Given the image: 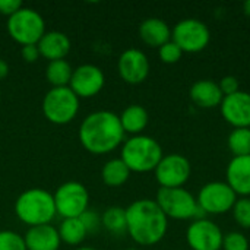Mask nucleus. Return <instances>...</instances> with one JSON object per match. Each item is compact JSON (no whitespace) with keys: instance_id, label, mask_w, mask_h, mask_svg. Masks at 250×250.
I'll use <instances>...</instances> for the list:
<instances>
[{"instance_id":"nucleus-1","label":"nucleus","mask_w":250,"mask_h":250,"mask_svg":"<svg viewBox=\"0 0 250 250\" xmlns=\"http://www.w3.org/2000/svg\"><path fill=\"white\" fill-rule=\"evenodd\" d=\"M120 119L110 110H98L88 114L79 127L81 145L94 155L113 152L125 141Z\"/></svg>"},{"instance_id":"nucleus-2","label":"nucleus","mask_w":250,"mask_h":250,"mask_svg":"<svg viewBox=\"0 0 250 250\" xmlns=\"http://www.w3.org/2000/svg\"><path fill=\"white\" fill-rule=\"evenodd\" d=\"M126 227L135 243L154 246L164 239L168 218L155 201L138 199L126 208Z\"/></svg>"},{"instance_id":"nucleus-3","label":"nucleus","mask_w":250,"mask_h":250,"mask_svg":"<svg viewBox=\"0 0 250 250\" xmlns=\"http://www.w3.org/2000/svg\"><path fill=\"white\" fill-rule=\"evenodd\" d=\"M15 214L28 227L50 224L57 215L54 198L41 188L28 189L16 198Z\"/></svg>"},{"instance_id":"nucleus-4","label":"nucleus","mask_w":250,"mask_h":250,"mask_svg":"<svg viewBox=\"0 0 250 250\" xmlns=\"http://www.w3.org/2000/svg\"><path fill=\"white\" fill-rule=\"evenodd\" d=\"M163 157V148L158 141L146 135H136L125 141L120 155L127 168L135 173H148L155 170Z\"/></svg>"},{"instance_id":"nucleus-5","label":"nucleus","mask_w":250,"mask_h":250,"mask_svg":"<svg viewBox=\"0 0 250 250\" xmlns=\"http://www.w3.org/2000/svg\"><path fill=\"white\" fill-rule=\"evenodd\" d=\"M155 202L167 218L198 220L204 218L202 215H205L199 209L196 198L185 188H160Z\"/></svg>"},{"instance_id":"nucleus-6","label":"nucleus","mask_w":250,"mask_h":250,"mask_svg":"<svg viewBox=\"0 0 250 250\" xmlns=\"http://www.w3.org/2000/svg\"><path fill=\"white\" fill-rule=\"evenodd\" d=\"M6 28L10 38L21 45L38 44L41 37L45 34L44 18L35 9L25 6L7 18Z\"/></svg>"},{"instance_id":"nucleus-7","label":"nucleus","mask_w":250,"mask_h":250,"mask_svg":"<svg viewBox=\"0 0 250 250\" xmlns=\"http://www.w3.org/2000/svg\"><path fill=\"white\" fill-rule=\"evenodd\" d=\"M42 114L54 125L70 123L79 111V98L69 88H51L42 98Z\"/></svg>"},{"instance_id":"nucleus-8","label":"nucleus","mask_w":250,"mask_h":250,"mask_svg":"<svg viewBox=\"0 0 250 250\" xmlns=\"http://www.w3.org/2000/svg\"><path fill=\"white\" fill-rule=\"evenodd\" d=\"M56 214L64 218H79L89 205V193L79 182H66L53 195Z\"/></svg>"},{"instance_id":"nucleus-9","label":"nucleus","mask_w":250,"mask_h":250,"mask_svg":"<svg viewBox=\"0 0 250 250\" xmlns=\"http://www.w3.org/2000/svg\"><path fill=\"white\" fill-rule=\"evenodd\" d=\"M209 40V28L199 19H183L171 29V41H174L183 53H199L207 48Z\"/></svg>"},{"instance_id":"nucleus-10","label":"nucleus","mask_w":250,"mask_h":250,"mask_svg":"<svg viewBox=\"0 0 250 250\" xmlns=\"http://www.w3.org/2000/svg\"><path fill=\"white\" fill-rule=\"evenodd\" d=\"M196 201L204 214L221 215L233 209L237 195L226 182H211L202 186Z\"/></svg>"},{"instance_id":"nucleus-11","label":"nucleus","mask_w":250,"mask_h":250,"mask_svg":"<svg viewBox=\"0 0 250 250\" xmlns=\"http://www.w3.org/2000/svg\"><path fill=\"white\" fill-rule=\"evenodd\" d=\"M154 171L161 188H183L190 177L192 167L186 157L180 154H170L163 157Z\"/></svg>"},{"instance_id":"nucleus-12","label":"nucleus","mask_w":250,"mask_h":250,"mask_svg":"<svg viewBox=\"0 0 250 250\" xmlns=\"http://www.w3.org/2000/svg\"><path fill=\"white\" fill-rule=\"evenodd\" d=\"M224 234L221 229L207 218L193 220L186 231V240L192 250L223 249Z\"/></svg>"},{"instance_id":"nucleus-13","label":"nucleus","mask_w":250,"mask_h":250,"mask_svg":"<svg viewBox=\"0 0 250 250\" xmlns=\"http://www.w3.org/2000/svg\"><path fill=\"white\" fill-rule=\"evenodd\" d=\"M105 85L104 72L95 64H81L73 69L69 88L78 95V98H91L101 92Z\"/></svg>"},{"instance_id":"nucleus-14","label":"nucleus","mask_w":250,"mask_h":250,"mask_svg":"<svg viewBox=\"0 0 250 250\" xmlns=\"http://www.w3.org/2000/svg\"><path fill=\"white\" fill-rule=\"evenodd\" d=\"M117 70L125 82L138 85L142 83L149 75V60L144 51L138 48H129L120 54Z\"/></svg>"},{"instance_id":"nucleus-15","label":"nucleus","mask_w":250,"mask_h":250,"mask_svg":"<svg viewBox=\"0 0 250 250\" xmlns=\"http://www.w3.org/2000/svg\"><path fill=\"white\" fill-rule=\"evenodd\" d=\"M221 116L234 129L250 127V94L246 91H239L233 95L223 98Z\"/></svg>"},{"instance_id":"nucleus-16","label":"nucleus","mask_w":250,"mask_h":250,"mask_svg":"<svg viewBox=\"0 0 250 250\" xmlns=\"http://www.w3.org/2000/svg\"><path fill=\"white\" fill-rule=\"evenodd\" d=\"M236 195L248 198L250 195V155L233 157L227 166V182Z\"/></svg>"},{"instance_id":"nucleus-17","label":"nucleus","mask_w":250,"mask_h":250,"mask_svg":"<svg viewBox=\"0 0 250 250\" xmlns=\"http://www.w3.org/2000/svg\"><path fill=\"white\" fill-rule=\"evenodd\" d=\"M40 56L48 62L63 60L70 53V40L62 31H45L41 40L37 44Z\"/></svg>"},{"instance_id":"nucleus-18","label":"nucleus","mask_w":250,"mask_h":250,"mask_svg":"<svg viewBox=\"0 0 250 250\" xmlns=\"http://www.w3.org/2000/svg\"><path fill=\"white\" fill-rule=\"evenodd\" d=\"M23 240L26 250H59L62 245L59 231L51 224L29 227Z\"/></svg>"},{"instance_id":"nucleus-19","label":"nucleus","mask_w":250,"mask_h":250,"mask_svg":"<svg viewBox=\"0 0 250 250\" xmlns=\"http://www.w3.org/2000/svg\"><path fill=\"white\" fill-rule=\"evenodd\" d=\"M139 37L145 44L160 48L171 40V29L166 21L160 18H148L139 25Z\"/></svg>"},{"instance_id":"nucleus-20","label":"nucleus","mask_w":250,"mask_h":250,"mask_svg":"<svg viewBox=\"0 0 250 250\" xmlns=\"http://www.w3.org/2000/svg\"><path fill=\"white\" fill-rule=\"evenodd\" d=\"M190 98L199 107L214 108L221 104L224 95L217 82H214L211 79H201L192 85Z\"/></svg>"},{"instance_id":"nucleus-21","label":"nucleus","mask_w":250,"mask_h":250,"mask_svg":"<svg viewBox=\"0 0 250 250\" xmlns=\"http://www.w3.org/2000/svg\"><path fill=\"white\" fill-rule=\"evenodd\" d=\"M119 119H120V123H122L125 133H130V135L136 136L145 130L148 120H149V116H148V111L142 105L132 104L122 111Z\"/></svg>"},{"instance_id":"nucleus-22","label":"nucleus","mask_w":250,"mask_h":250,"mask_svg":"<svg viewBox=\"0 0 250 250\" xmlns=\"http://www.w3.org/2000/svg\"><path fill=\"white\" fill-rule=\"evenodd\" d=\"M130 173L132 171L122 161V158H113L104 164L101 170V179L107 186L119 188V186H123L129 180Z\"/></svg>"},{"instance_id":"nucleus-23","label":"nucleus","mask_w":250,"mask_h":250,"mask_svg":"<svg viewBox=\"0 0 250 250\" xmlns=\"http://www.w3.org/2000/svg\"><path fill=\"white\" fill-rule=\"evenodd\" d=\"M57 231H59L62 243H66L69 246L81 245L85 240L86 234H88L85 226L82 224V221L79 218H64V220H62Z\"/></svg>"},{"instance_id":"nucleus-24","label":"nucleus","mask_w":250,"mask_h":250,"mask_svg":"<svg viewBox=\"0 0 250 250\" xmlns=\"http://www.w3.org/2000/svg\"><path fill=\"white\" fill-rule=\"evenodd\" d=\"M72 73H73V67L70 66V63L66 59L48 62V64L45 67V78L53 85V88L69 86Z\"/></svg>"},{"instance_id":"nucleus-25","label":"nucleus","mask_w":250,"mask_h":250,"mask_svg":"<svg viewBox=\"0 0 250 250\" xmlns=\"http://www.w3.org/2000/svg\"><path fill=\"white\" fill-rule=\"evenodd\" d=\"M101 224L113 234L127 233L126 227V209L120 207H110L101 217Z\"/></svg>"},{"instance_id":"nucleus-26","label":"nucleus","mask_w":250,"mask_h":250,"mask_svg":"<svg viewBox=\"0 0 250 250\" xmlns=\"http://www.w3.org/2000/svg\"><path fill=\"white\" fill-rule=\"evenodd\" d=\"M227 145L234 157L250 155V127L234 129L229 135Z\"/></svg>"},{"instance_id":"nucleus-27","label":"nucleus","mask_w":250,"mask_h":250,"mask_svg":"<svg viewBox=\"0 0 250 250\" xmlns=\"http://www.w3.org/2000/svg\"><path fill=\"white\" fill-rule=\"evenodd\" d=\"M0 250H26L23 236L12 230H0Z\"/></svg>"},{"instance_id":"nucleus-28","label":"nucleus","mask_w":250,"mask_h":250,"mask_svg":"<svg viewBox=\"0 0 250 250\" xmlns=\"http://www.w3.org/2000/svg\"><path fill=\"white\" fill-rule=\"evenodd\" d=\"M233 217L236 223L243 227L250 229V199L249 198H242L237 199L234 207H233Z\"/></svg>"},{"instance_id":"nucleus-29","label":"nucleus","mask_w":250,"mask_h":250,"mask_svg":"<svg viewBox=\"0 0 250 250\" xmlns=\"http://www.w3.org/2000/svg\"><path fill=\"white\" fill-rule=\"evenodd\" d=\"M158 54H160L161 62L168 63V64H173V63H177V62L182 59L183 51L180 50V47H179L174 41L170 40L168 42L163 44V45L158 48Z\"/></svg>"},{"instance_id":"nucleus-30","label":"nucleus","mask_w":250,"mask_h":250,"mask_svg":"<svg viewBox=\"0 0 250 250\" xmlns=\"http://www.w3.org/2000/svg\"><path fill=\"white\" fill-rule=\"evenodd\" d=\"M223 249L224 250H249V242L248 239L239 233L231 231L223 239Z\"/></svg>"},{"instance_id":"nucleus-31","label":"nucleus","mask_w":250,"mask_h":250,"mask_svg":"<svg viewBox=\"0 0 250 250\" xmlns=\"http://www.w3.org/2000/svg\"><path fill=\"white\" fill-rule=\"evenodd\" d=\"M218 85H220V89H221V92H223L224 97L233 95V94H236V92L240 91L239 79L234 78V76H224V78L218 82Z\"/></svg>"},{"instance_id":"nucleus-32","label":"nucleus","mask_w":250,"mask_h":250,"mask_svg":"<svg viewBox=\"0 0 250 250\" xmlns=\"http://www.w3.org/2000/svg\"><path fill=\"white\" fill-rule=\"evenodd\" d=\"M79 220L82 221V224L85 226L86 231L91 233V231H97L98 226L101 224V218L97 212H92L91 209H86L81 217Z\"/></svg>"},{"instance_id":"nucleus-33","label":"nucleus","mask_w":250,"mask_h":250,"mask_svg":"<svg viewBox=\"0 0 250 250\" xmlns=\"http://www.w3.org/2000/svg\"><path fill=\"white\" fill-rule=\"evenodd\" d=\"M21 7H23L21 0H0V13L4 16H12Z\"/></svg>"},{"instance_id":"nucleus-34","label":"nucleus","mask_w":250,"mask_h":250,"mask_svg":"<svg viewBox=\"0 0 250 250\" xmlns=\"http://www.w3.org/2000/svg\"><path fill=\"white\" fill-rule=\"evenodd\" d=\"M21 56H22V59H23L26 63H34V62H37V60L41 57L37 44L22 45V48H21Z\"/></svg>"},{"instance_id":"nucleus-35","label":"nucleus","mask_w":250,"mask_h":250,"mask_svg":"<svg viewBox=\"0 0 250 250\" xmlns=\"http://www.w3.org/2000/svg\"><path fill=\"white\" fill-rule=\"evenodd\" d=\"M7 75H9V64H7L6 60L0 59V81L4 79Z\"/></svg>"},{"instance_id":"nucleus-36","label":"nucleus","mask_w":250,"mask_h":250,"mask_svg":"<svg viewBox=\"0 0 250 250\" xmlns=\"http://www.w3.org/2000/svg\"><path fill=\"white\" fill-rule=\"evenodd\" d=\"M243 10H245V13L250 16V0H246L245 1V4H243Z\"/></svg>"},{"instance_id":"nucleus-37","label":"nucleus","mask_w":250,"mask_h":250,"mask_svg":"<svg viewBox=\"0 0 250 250\" xmlns=\"http://www.w3.org/2000/svg\"><path fill=\"white\" fill-rule=\"evenodd\" d=\"M75 250H98V249H94V248H79V249H75Z\"/></svg>"},{"instance_id":"nucleus-38","label":"nucleus","mask_w":250,"mask_h":250,"mask_svg":"<svg viewBox=\"0 0 250 250\" xmlns=\"http://www.w3.org/2000/svg\"><path fill=\"white\" fill-rule=\"evenodd\" d=\"M0 101H1V89H0Z\"/></svg>"}]
</instances>
